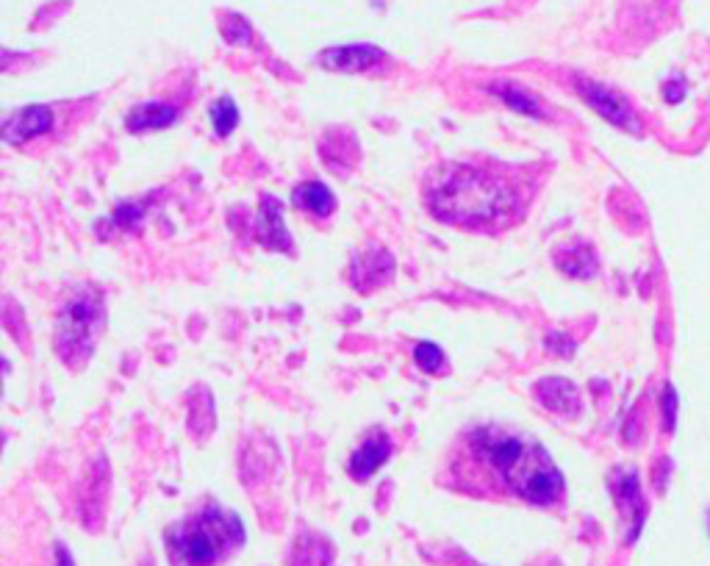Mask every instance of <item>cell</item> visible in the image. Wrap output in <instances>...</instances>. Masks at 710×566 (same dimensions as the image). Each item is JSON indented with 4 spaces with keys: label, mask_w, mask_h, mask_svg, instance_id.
I'll use <instances>...</instances> for the list:
<instances>
[{
    "label": "cell",
    "mask_w": 710,
    "mask_h": 566,
    "mask_svg": "<svg viewBox=\"0 0 710 566\" xmlns=\"http://www.w3.org/2000/svg\"><path fill=\"white\" fill-rule=\"evenodd\" d=\"M392 272H394V258L386 250L372 247L352 261L350 278H352V287L359 292H372L375 287H383V283L392 278Z\"/></svg>",
    "instance_id": "10"
},
{
    "label": "cell",
    "mask_w": 710,
    "mask_h": 566,
    "mask_svg": "<svg viewBox=\"0 0 710 566\" xmlns=\"http://www.w3.org/2000/svg\"><path fill=\"white\" fill-rule=\"evenodd\" d=\"M50 125H53V111L47 106H26L4 122V139L9 145H20V142L47 133Z\"/></svg>",
    "instance_id": "11"
},
{
    "label": "cell",
    "mask_w": 710,
    "mask_h": 566,
    "mask_svg": "<svg viewBox=\"0 0 710 566\" xmlns=\"http://www.w3.org/2000/svg\"><path fill=\"white\" fill-rule=\"evenodd\" d=\"M677 389L672 383L663 386V394H661V408H663V431L672 434L674 424H677Z\"/></svg>",
    "instance_id": "21"
},
{
    "label": "cell",
    "mask_w": 710,
    "mask_h": 566,
    "mask_svg": "<svg viewBox=\"0 0 710 566\" xmlns=\"http://www.w3.org/2000/svg\"><path fill=\"white\" fill-rule=\"evenodd\" d=\"M413 362L422 372H431V375H442L447 370V356L442 352L439 344L433 341H422L413 347Z\"/></svg>",
    "instance_id": "18"
},
{
    "label": "cell",
    "mask_w": 710,
    "mask_h": 566,
    "mask_svg": "<svg viewBox=\"0 0 710 566\" xmlns=\"http://www.w3.org/2000/svg\"><path fill=\"white\" fill-rule=\"evenodd\" d=\"M469 442L475 456L517 498L533 506H552L563 498V475L538 442L506 428H477Z\"/></svg>",
    "instance_id": "1"
},
{
    "label": "cell",
    "mask_w": 710,
    "mask_h": 566,
    "mask_svg": "<svg viewBox=\"0 0 710 566\" xmlns=\"http://www.w3.org/2000/svg\"><path fill=\"white\" fill-rule=\"evenodd\" d=\"M428 205L442 223L461 228H488L511 215L517 194L506 181L491 178L477 167H453L439 183L431 186Z\"/></svg>",
    "instance_id": "2"
},
{
    "label": "cell",
    "mask_w": 710,
    "mask_h": 566,
    "mask_svg": "<svg viewBox=\"0 0 710 566\" xmlns=\"http://www.w3.org/2000/svg\"><path fill=\"white\" fill-rule=\"evenodd\" d=\"M383 58V50L375 45H341L319 53V64L333 73H364Z\"/></svg>",
    "instance_id": "8"
},
{
    "label": "cell",
    "mask_w": 710,
    "mask_h": 566,
    "mask_svg": "<svg viewBox=\"0 0 710 566\" xmlns=\"http://www.w3.org/2000/svg\"><path fill=\"white\" fill-rule=\"evenodd\" d=\"M685 92H688V81L683 79V76H672L666 84H663V98H666V103H683L685 100Z\"/></svg>",
    "instance_id": "23"
},
{
    "label": "cell",
    "mask_w": 710,
    "mask_h": 566,
    "mask_svg": "<svg viewBox=\"0 0 710 566\" xmlns=\"http://www.w3.org/2000/svg\"><path fill=\"white\" fill-rule=\"evenodd\" d=\"M575 87L580 92V98L600 114L605 117L611 125L627 131V133H635L642 136V120H638L635 109L630 106L627 98H621L619 92H613L611 87L600 84V81H591V79H575Z\"/></svg>",
    "instance_id": "6"
},
{
    "label": "cell",
    "mask_w": 710,
    "mask_h": 566,
    "mask_svg": "<svg viewBox=\"0 0 710 566\" xmlns=\"http://www.w3.org/2000/svg\"><path fill=\"white\" fill-rule=\"evenodd\" d=\"M178 120V109L170 103H141L136 109L128 111L125 117V128L131 133H145V131H159L167 128Z\"/></svg>",
    "instance_id": "13"
},
{
    "label": "cell",
    "mask_w": 710,
    "mask_h": 566,
    "mask_svg": "<svg viewBox=\"0 0 710 566\" xmlns=\"http://www.w3.org/2000/svg\"><path fill=\"white\" fill-rule=\"evenodd\" d=\"M256 239L261 247L275 253H289L295 250V239L289 236L287 225H283V203L272 194L261 200L258 220H256Z\"/></svg>",
    "instance_id": "7"
},
{
    "label": "cell",
    "mask_w": 710,
    "mask_h": 566,
    "mask_svg": "<svg viewBox=\"0 0 710 566\" xmlns=\"http://www.w3.org/2000/svg\"><path fill=\"white\" fill-rule=\"evenodd\" d=\"M555 264L569 275V278H580V280H589L597 275V256L591 247L586 245H578V247H563L558 256H555Z\"/></svg>",
    "instance_id": "15"
},
{
    "label": "cell",
    "mask_w": 710,
    "mask_h": 566,
    "mask_svg": "<svg viewBox=\"0 0 710 566\" xmlns=\"http://www.w3.org/2000/svg\"><path fill=\"white\" fill-rule=\"evenodd\" d=\"M488 92H491L494 98H500V100H503L508 109H514V111H519V114H525V117H536V120H541V117H544V111H541L538 100H536L530 92L519 89L517 84L500 81V84H494Z\"/></svg>",
    "instance_id": "16"
},
{
    "label": "cell",
    "mask_w": 710,
    "mask_h": 566,
    "mask_svg": "<svg viewBox=\"0 0 710 566\" xmlns=\"http://www.w3.org/2000/svg\"><path fill=\"white\" fill-rule=\"evenodd\" d=\"M141 217H145V208H141V203H122V205L114 208V215L109 220H100L98 225H111V234H117V231L139 228Z\"/></svg>",
    "instance_id": "19"
},
{
    "label": "cell",
    "mask_w": 710,
    "mask_h": 566,
    "mask_svg": "<svg viewBox=\"0 0 710 566\" xmlns=\"http://www.w3.org/2000/svg\"><path fill=\"white\" fill-rule=\"evenodd\" d=\"M292 203L300 211H308V215H314V217H328L330 211L336 208V194L325 183L308 181V183H300L292 192Z\"/></svg>",
    "instance_id": "14"
},
{
    "label": "cell",
    "mask_w": 710,
    "mask_h": 566,
    "mask_svg": "<svg viewBox=\"0 0 710 566\" xmlns=\"http://www.w3.org/2000/svg\"><path fill=\"white\" fill-rule=\"evenodd\" d=\"M247 539L242 519L223 508L205 506L200 514L167 530V550L175 566H214L239 550Z\"/></svg>",
    "instance_id": "3"
},
{
    "label": "cell",
    "mask_w": 710,
    "mask_h": 566,
    "mask_svg": "<svg viewBox=\"0 0 710 566\" xmlns=\"http://www.w3.org/2000/svg\"><path fill=\"white\" fill-rule=\"evenodd\" d=\"M106 325L103 295L95 289H81L69 298L56 322V352L69 362H84L95 350V341Z\"/></svg>",
    "instance_id": "4"
},
{
    "label": "cell",
    "mask_w": 710,
    "mask_h": 566,
    "mask_svg": "<svg viewBox=\"0 0 710 566\" xmlns=\"http://www.w3.org/2000/svg\"><path fill=\"white\" fill-rule=\"evenodd\" d=\"M223 34L231 45H250L253 39V31H250V23L239 15H228L225 23H223Z\"/></svg>",
    "instance_id": "20"
},
{
    "label": "cell",
    "mask_w": 710,
    "mask_h": 566,
    "mask_svg": "<svg viewBox=\"0 0 710 566\" xmlns=\"http://www.w3.org/2000/svg\"><path fill=\"white\" fill-rule=\"evenodd\" d=\"M536 397L544 408L560 414V416H575L580 414V392L569 378H544L536 383Z\"/></svg>",
    "instance_id": "12"
},
{
    "label": "cell",
    "mask_w": 710,
    "mask_h": 566,
    "mask_svg": "<svg viewBox=\"0 0 710 566\" xmlns=\"http://www.w3.org/2000/svg\"><path fill=\"white\" fill-rule=\"evenodd\" d=\"M547 350L555 352V356L569 359L572 352H575V339H569L566 333H549V336H547Z\"/></svg>",
    "instance_id": "22"
},
{
    "label": "cell",
    "mask_w": 710,
    "mask_h": 566,
    "mask_svg": "<svg viewBox=\"0 0 710 566\" xmlns=\"http://www.w3.org/2000/svg\"><path fill=\"white\" fill-rule=\"evenodd\" d=\"M389 456H392V439H389V434L386 431H372L361 445H359V450L352 453V458H350V475L355 477V480H370L386 461H389Z\"/></svg>",
    "instance_id": "9"
},
{
    "label": "cell",
    "mask_w": 710,
    "mask_h": 566,
    "mask_svg": "<svg viewBox=\"0 0 710 566\" xmlns=\"http://www.w3.org/2000/svg\"><path fill=\"white\" fill-rule=\"evenodd\" d=\"M611 491H613V500L619 506V514L624 519V541L635 544L638 536L644 530L647 522V500H644V491H642V480H638L635 469H616L611 475Z\"/></svg>",
    "instance_id": "5"
},
{
    "label": "cell",
    "mask_w": 710,
    "mask_h": 566,
    "mask_svg": "<svg viewBox=\"0 0 710 566\" xmlns=\"http://www.w3.org/2000/svg\"><path fill=\"white\" fill-rule=\"evenodd\" d=\"M56 566H76L73 552H69L64 544H56Z\"/></svg>",
    "instance_id": "24"
},
{
    "label": "cell",
    "mask_w": 710,
    "mask_h": 566,
    "mask_svg": "<svg viewBox=\"0 0 710 566\" xmlns=\"http://www.w3.org/2000/svg\"><path fill=\"white\" fill-rule=\"evenodd\" d=\"M208 117H211V125H214L217 136H231L239 125V109L231 98H220L211 103Z\"/></svg>",
    "instance_id": "17"
}]
</instances>
